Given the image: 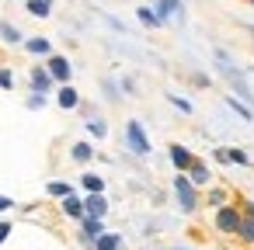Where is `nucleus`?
Masks as SVG:
<instances>
[{
	"label": "nucleus",
	"mask_w": 254,
	"mask_h": 250,
	"mask_svg": "<svg viewBox=\"0 0 254 250\" xmlns=\"http://www.w3.org/2000/svg\"><path fill=\"white\" fill-rule=\"evenodd\" d=\"M126 143H129V150L136 153V156H146L150 153V139H146V132H143V125L132 118V122H126Z\"/></svg>",
	"instance_id": "obj_1"
},
{
	"label": "nucleus",
	"mask_w": 254,
	"mask_h": 250,
	"mask_svg": "<svg viewBox=\"0 0 254 250\" xmlns=\"http://www.w3.org/2000/svg\"><path fill=\"white\" fill-rule=\"evenodd\" d=\"M174 195H178V201H181V208H185V212H195L198 195H195V184H191L185 174H178V177H174Z\"/></svg>",
	"instance_id": "obj_2"
},
{
	"label": "nucleus",
	"mask_w": 254,
	"mask_h": 250,
	"mask_svg": "<svg viewBox=\"0 0 254 250\" xmlns=\"http://www.w3.org/2000/svg\"><path fill=\"white\" fill-rule=\"evenodd\" d=\"M70 70H73V66H70L66 56H49V63H46V73L53 77V84H56V80L66 84V80H70Z\"/></svg>",
	"instance_id": "obj_3"
},
{
	"label": "nucleus",
	"mask_w": 254,
	"mask_h": 250,
	"mask_svg": "<svg viewBox=\"0 0 254 250\" xmlns=\"http://www.w3.org/2000/svg\"><path fill=\"white\" fill-rule=\"evenodd\" d=\"M237 226H240V215H237V208L223 205V208L216 212V229H219V233H237Z\"/></svg>",
	"instance_id": "obj_4"
},
{
	"label": "nucleus",
	"mask_w": 254,
	"mask_h": 250,
	"mask_svg": "<svg viewBox=\"0 0 254 250\" xmlns=\"http://www.w3.org/2000/svg\"><path fill=\"white\" fill-rule=\"evenodd\" d=\"M105 212H108L105 195H87V198H84V215H87V219H101Z\"/></svg>",
	"instance_id": "obj_5"
},
{
	"label": "nucleus",
	"mask_w": 254,
	"mask_h": 250,
	"mask_svg": "<svg viewBox=\"0 0 254 250\" xmlns=\"http://www.w3.org/2000/svg\"><path fill=\"white\" fill-rule=\"evenodd\" d=\"M53 87V77L46 73V66H32V94H46Z\"/></svg>",
	"instance_id": "obj_6"
},
{
	"label": "nucleus",
	"mask_w": 254,
	"mask_h": 250,
	"mask_svg": "<svg viewBox=\"0 0 254 250\" xmlns=\"http://www.w3.org/2000/svg\"><path fill=\"white\" fill-rule=\"evenodd\" d=\"M191 160H195V156L188 153V146H181V143H174V146H171V163H174L178 170H188V167H191Z\"/></svg>",
	"instance_id": "obj_7"
},
{
	"label": "nucleus",
	"mask_w": 254,
	"mask_h": 250,
	"mask_svg": "<svg viewBox=\"0 0 254 250\" xmlns=\"http://www.w3.org/2000/svg\"><path fill=\"white\" fill-rule=\"evenodd\" d=\"M25 49H28L32 56H53V42H49V39H42V35L28 39V42H25Z\"/></svg>",
	"instance_id": "obj_8"
},
{
	"label": "nucleus",
	"mask_w": 254,
	"mask_h": 250,
	"mask_svg": "<svg viewBox=\"0 0 254 250\" xmlns=\"http://www.w3.org/2000/svg\"><path fill=\"white\" fill-rule=\"evenodd\" d=\"M185 177H188L195 188H198V184H209V167H205V163H198V160H191V167H188V174H185Z\"/></svg>",
	"instance_id": "obj_9"
},
{
	"label": "nucleus",
	"mask_w": 254,
	"mask_h": 250,
	"mask_svg": "<svg viewBox=\"0 0 254 250\" xmlns=\"http://www.w3.org/2000/svg\"><path fill=\"white\" fill-rule=\"evenodd\" d=\"M56 101H60V108H66V111H70V108H77V104H80V94H77V91H73L70 84H63V87H60V98H56Z\"/></svg>",
	"instance_id": "obj_10"
},
{
	"label": "nucleus",
	"mask_w": 254,
	"mask_h": 250,
	"mask_svg": "<svg viewBox=\"0 0 254 250\" xmlns=\"http://www.w3.org/2000/svg\"><path fill=\"white\" fill-rule=\"evenodd\" d=\"M101 233H105L101 219H87V215H84V243H94V240H98Z\"/></svg>",
	"instance_id": "obj_11"
},
{
	"label": "nucleus",
	"mask_w": 254,
	"mask_h": 250,
	"mask_svg": "<svg viewBox=\"0 0 254 250\" xmlns=\"http://www.w3.org/2000/svg\"><path fill=\"white\" fill-rule=\"evenodd\" d=\"M94 250H122V240H119V233H101V236L94 240Z\"/></svg>",
	"instance_id": "obj_12"
},
{
	"label": "nucleus",
	"mask_w": 254,
	"mask_h": 250,
	"mask_svg": "<svg viewBox=\"0 0 254 250\" xmlns=\"http://www.w3.org/2000/svg\"><path fill=\"white\" fill-rule=\"evenodd\" d=\"M80 184H84L87 195H101V191H105V177H98V174H84Z\"/></svg>",
	"instance_id": "obj_13"
},
{
	"label": "nucleus",
	"mask_w": 254,
	"mask_h": 250,
	"mask_svg": "<svg viewBox=\"0 0 254 250\" xmlns=\"http://www.w3.org/2000/svg\"><path fill=\"white\" fill-rule=\"evenodd\" d=\"M63 212L73 215V219H84V201H80L77 195H66V198H63Z\"/></svg>",
	"instance_id": "obj_14"
},
{
	"label": "nucleus",
	"mask_w": 254,
	"mask_h": 250,
	"mask_svg": "<svg viewBox=\"0 0 254 250\" xmlns=\"http://www.w3.org/2000/svg\"><path fill=\"white\" fill-rule=\"evenodd\" d=\"M0 39H4L7 46H18V42H21V32H18L11 21H0Z\"/></svg>",
	"instance_id": "obj_15"
},
{
	"label": "nucleus",
	"mask_w": 254,
	"mask_h": 250,
	"mask_svg": "<svg viewBox=\"0 0 254 250\" xmlns=\"http://www.w3.org/2000/svg\"><path fill=\"white\" fill-rule=\"evenodd\" d=\"M70 156H73V160H77V163H87V160H91V156H94V146H91V143H77V146H73V153H70Z\"/></svg>",
	"instance_id": "obj_16"
},
{
	"label": "nucleus",
	"mask_w": 254,
	"mask_h": 250,
	"mask_svg": "<svg viewBox=\"0 0 254 250\" xmlns=\"http://www.w3.org/2000/svg\"><path fill=\"white\" fill-rule=\"evenodd\" d=\"M46 191H49L53 198H66V195H73V188H70L66 181H49V184H46Z\"/></svg>",
	"instance_id": "obj_17"
},
{
	"label": "nucleus",
	"mask_w": 254,
	"mask_h": 250,
	"mask_svg": "<svg viewBox=\"0 0 254 250\" xmlns=\"http://www.w3.org/2000/svg\"><path fill=\"white\" fill-rule=\"evenodd\" d=\"M178 7H181L178 0H160V4H157V18H160V25H164V21H167V18L178 11Z\"/></svg>",
	"instance_id": "obj_18"
},
{
	"label": "nucleus",
	"mask_w": 254,
	"mask_h": 250,
	"mask_svg": "<svg viewBox=\"0 0 254 250\" xmlns=\"http://www.w3.org/2000/svg\"><path fill=\"white\" fill-rule=\"evenodd\" d=\"M136 18H139L146 28H157V25H160V18H157V11H153V7H139V11H136Z\"/></svg>",
	"instance_id": "obj_19"
},
{
	"label": "nucleus",
	"mask_w": 254,
	"mask_h": 250,
	"mask_svg": "<svg viewBox=\"0 0 254 250\" xmlns=\"http://www.w3.org/2000/svg\"><path fill=\"white\" fill-rule=\"evenodd\" d=\"M49 11H53V4H46V0H28V14H35V18H49Z\"/></svg>",
	"instance_id": "obj_20"
},
{
	"label": "nucleus",
	"mask_w": 254,
	"mask_h": 250,
	"mask_svg": "<svg viewBox=\"0 0 254 250\" xmlns=\"http://www.w3.org/2000/svg\"><path fill=\"white\" fill-rule=\"evenodd\" d=\"M226 104H230V108H233V111H237V115H240V118H247V122H251V118H254V115H251V108H247V104H240V101H237V98H226Z\"/></svg>",
	"instance_id": "obj_21"
},
{
	"label": "nucleus",
	"mask_w": 254,
	"mask_h": 250,
	"mask_svg": "<svg viewBox=\"0 0 254 250\" xmlns=\"http://www.w3.org/2000/svg\"><path fill=\"white\" fill-rule=\"evenodd\" d=\"M87 132H91V136H98V139H101V136H105V132H108V125H105V122H101V118H91V122H87Z\"/></svg>",
	"instance_id": "obj_22"
},
{
	"label": "nucleus",
	"mask_w": 254,
	"mask_h": 250,
	"mask_svg": "<svg viewBox=\"0 0 254 250\" xmlns=\"http://www.w3.org/2000/svg\"><path fill=\"white\" fill-rule=\"evenodd\" d=\"M237 233H240L244 240H254V219H244V222L237 226Z\"/></svg>",
	"instance_id": "obj_23"
},
{
	"label": "nucleus",
	"mask_w": 254,
	"mask_h": 250,
	"mask_svg": "<svg viewBox=\"0 0 254 250\" xmlns=\"http://www.w3.org/2000/svg\"><path fill=\"white\" fill-rule=\"evenodd\" d=\"M0 87H4V91H11V87H14V73H11L7 66L0 70Z\"/></svg>",
	"instance_id": "obj_24"
},
{
	"label": "nucleus",
	"mask_w": 254,
	"mask_h": 250,
	"mask_svg": "<svg viewBox=\"0 0 254 250\" xmlns=\"http://www.w3.org/2000/svg\"><path fill=\"white\" fill-rule=\"evenodd\" d=\"M42 104H46V94H32V98H28V108H32V111H39Z\"/></svg>",
	"instance_id": "obj_25"
},
{
	"label": "nucleus",
	"mask_w": 254,
	"mask_h": 250,
	"mask_svg": "<svg viewBox=\"0 0 254 250\" xmlns=\"http://www.w3.org/2000/svg\"><path fill=\"white\" fill-rule=\"evenodd\" d=\"M226 160H233V163H247V153H240V150H226Z\"/></svg>",
	"instance_id": "obj_26"
},
{
	"label": "nucleus",
	"mask_w": 254,
	"mask_h": 250,
	"mask_svg": "<svg viewBox=\"0 0 254 250\" xmlns=\"http://www.w3.org/2000/svg\"><path fill=\"white\" fill-rule=\"evenodd\" d=\"M171 104H174V108H181V111H191V104H188L185 98H178V94H171Z\"/></svg>",
	"instance_id": "obj_27"
},
{
	"label": "nucleus",
	"mask_w": 254,
	"mask_h": 250,
	"mask_svg": "<svg viewBox=\"0 0 254 250\" xmlns=\"http://www.w3.org/2000/svg\"><path fill=\"white\" fill-rule=\"evenodd\" d=\"M7 208H14V198H7V195H0V212H7Z\"/></svg>",
	"instance_id": "obj_28"
},
{
	"label": "nucleus",
	"mask_w": 254,
	"mask_h": 250,
	"mask_svg": "<svg viewBox=\"0 0 254 250\" xmlns=\"http://www.w3.org/2000/svg\"><path fill=\"white\" fill-rule=\"evenodd\" d=\"M7 236H11V222H0V243H4Z\"/></svg>",
	"instance_id": "obj_29"
},
{
	"label": "nucleus",
	"mask_w": 254,
	"mask_h": 250,
	"mask_svg": "<svg viewBox=\"0 0 254 250\" xmlns=\"http://www.w3.org/2000/svg\"><path fill=\"white\" fill-rule=\"evenodd\" d=\"M174 250H185V247H174Z\"/></svg>",
	"instance_id": "obj_30"
},
{
	"label": "nucleus",
	"mask_w": 254,
	"mask_h": 250,
	"mask_svg": "<svg viewBox=\"0 0 254 250\" xmlns=\"http://www.w3.org/2000/svg\"><path fill=\"white\" fill-rule=\"evenodd\" d=\"M46 4H53V0H46Z\"/></svg>",
	"instance_id": "obj_31"
}]
</instances>
